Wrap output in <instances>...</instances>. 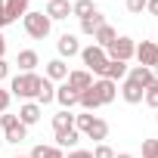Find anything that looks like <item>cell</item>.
I'll use <instances>...</instances> for the list:
<instances>
[{
	"label": "cell",
	"instance_id": "obj_1",
	"mask_svg": "<svg viewBox=\"0 0 158 158\" xmlns=\"http://www.w3.org/2000/svg\"><path fill=\"white\" fill-rule=\"evenodd\" d=\"M40 81H44L40 74H34V71H22V74H16V77H13L10 90H13V96H19V99H31V96L37 99Z\"/></svg>",
	"mask_w": 158,
	"mask_h": 158
},
{
	"label": "cell",
	"instance_id": "obj_2",
	"mask_svg": "<svg viewBox=\"0 0 158 158\" xmlns=\"http://www.w3.org/2000/svg\"><path fill=\"white\" fill-rule=\"evenodd\" d=\"M74 124H77V130H81L87 139L102 143V139L109 136V124H106L102 118H96V115H74Z\"/></svg>",
	"mask_w": 158,
	"mask_h": 158
},
{
	"label": "cell",
	"instance_id": "obj_3",
	"mask_svg": "<svg viewBox=\"0 0 158 158\" xmlns=\"http://www.w3.org/2000/svg\"><path fill=\"white\" fill-rule=\"evenodd\" d=\"M0 127H3L6 143H25L28 139V127L19 121V115H0Z\"/></svg>",
	"mask_w": 158,
	"mask_h": 158
},
{
	"label": "cell",
	"instance_id": "obj_4",
	"mask_svg": "<svg viewBox=\"0 0 158 158\" xmlns=\"http://www.w3.org/2000/svg\"><path fill=\"white\" fill-rule=\"evenodd\" d=\"M50 28H53V22H50L47 13H25V31H28L34 40H44V37L50 34Z\"/></svg>",
	"mask_w": 158,
	"mask_h": 158
},
{
	"label": "cell",
	"instance_id": "obj_5",
	"mask_svg": "<svg viewBox=\"0 0 158 158\" xmlns=\"http://www.w3.org/2000/svg\"><path fill=\"white\" fill-rule=\"evenodd\" d=\"M133 53H136V44H133L130 37H115V40L106 47V56H109V59H118V62H127Z\"/></svg>",
	"mask_w": 158,
	"mask_h": 158
},
{
	"label": "cell",
	"instance_id": "obj_6",
	"mask_svg": "<svg viewBox=\"0 0 158 158\" xmlns=\"http://www.w3.org/2000/svg\"><path fill=\"white\" fill-rule=\"evenodd\" d=\"M81 59H84V65L93 71V74H102V68H106V62H109V56H106V50L102 47H87V50H81Z\"/></svg>",
	"mask_w": 158,
	"mask_h": 158
},
{
	"label": "cell",
	"instance_id": "obj_7",
	"mask_svg": "<svg viewBox=\"0 0 158 158\" xmlns=\"http://www.w3.org/2000/svg\"><path fill=\"white\" fill-rule=\"evenodd\" d=\"M93 96H96V102L99 106H109L115 96H118V87H115V81H106V77H99V81H93Z\"/></svg>",
	"mask_w": 158,
	"mask_h": 158
},
{
	"label": "cell",
	"instance_id": "obj_8",
	"mask_svg": "<svg viewBox=\"0 0 158 158\" xmlns=\"http://www.w3.org/2000/svg\"><path fill=\"white\" fill-rule=\"evenodd\" d=\"M133 56L139 59V65H146V68H158V44L143 40V44H136V53H133Z\"/></svg>",
	"mask_w": 158,
	"mask_h": 158
},
{
	"label": "cell",
	"instance_id": "obj_9",
	"mask_svg": "<svg viewBox=\"0 0 158 158\" xmlns=\"http://www.w3.org/2000/svg\"><path fill=\"white\" fill-rule=\"evenodd\" d=\"M65 84H68L77 96H81L84 90L93 87V74H90V71H68V81H65Z\"/></svg>",
	"mask_w": 158,
	"mask_h": 158
},
{
	"label": "cell",
	"instance_id": "obj_10",
	"mask_svg": "<svg viewBox=\"0 0 158 158\" xmlns=\"http://www.w3.org/2000/svg\"><path fill=\"white\" fill-rule=\"evenodd\" d=\"M127 77H130L133 84H139V87H149V84L155 81L152 68H146V65H133V68H127Z\"/></svg>",
	"mask_w": 158,
	"mask_h": 158
},
{
	"label": "cell",
	"instance_id": "obj_11",
	"mask_svg": "<svg viewBox=\"0 0 158 158\" xmlns=\"http://www.w3.org/2000/svg\"><path fill=\"white\" fill-rule=\"evenodd\" d=\"M44 13L50 16V22H53V19H68V16H71V3H68V0H50Z\"/></svg>",
	"mask_w": 158,
	"mask_h": 158
},
{
	"label": "cell",
	"instance_id": "obj_12",
	"mask_svg": "<svg viewBox=\"0 0 158 158\" xmlns=\"http://www.w3.org/2000/svg\"><path fill=\"white\" fill-rule=\"evenodd\" d=\"M102 77H106V81H121V77H127V62L109 59L106 68H102Z\"/></svg>",
	"mask_w": 158,
	"mask_h": 158
},
{
	"label": "cell",
	"instance_id": "obj_13",
	"mask_svg": "<svg viewBox=\"0 0 158 158\" xmlns=\"http://www.w3.org/2000/svg\"><path fill=\"white\" fill-rule=\"evenodd\" d=\"M143 93H146V87H139V84H133L130 77L124 81V87H121V96H124V102H130V106H136V102H143Z\"/></svg>",
	"mask_w": 158,
	"mask_h": 158
},
{
	"label": "cell",
	"instance_id": "obj_14",
	"mask_svg": "<svg viewBox=\"0 0 158 158\" xmlns=\"http://www.w3.org/2000/svg\"><path fill=\"white\" fill-rule=\"evenodd\" d=\"M56 47H59V56H77V53H81V44H77L74 34H62L56 40Z\"/></svg>",
	"mask_w": 158,
	"mask_h": 158
},
{
	"label": "cell",
	"instance_id": "obj_15",
	"mask_svg": "<svg viewBox=\"0 0 158 158\" xmlns=\"http://www.w3.org/2000/svg\"><path fill=\"white\" fill-rule=\"evenodd\" d=\"M62 77H68V65L62 59H50L47 62V81H62Z\"/></svg>",
	"mask_w": 158,
	"mask_h": 158
},
{
	"label": "cell",
	"instance_id": "obj_16",
	"mask_svg": "<svg viewBox=\"0 0 158 158\" xmlns=\"http://www.w3.org/2000/svg\"><path fill=\"white\" fill-rule=\"evenodd\" d=\"M37 118H40V106L37 102H25L22 109H19V121L28 127V124H37Z\"/></svg>",
	"mask_w": 158,
	"mask_h": 158
},
{
	"label": "cell",
	"instance_id": "obj_17",
	"mask_svg": "<svg viewBox=\"0 0 158 158\" xmlns=\"http://www.w3.org/2000/svg\"><path fill=\"white\" fill-rule=\"evenodd\" d=\"M28 3H31V0H6V3H3V10H6L10 22H16L19 16H25V13H28Z\"/></svg>",
	"mask_w": 158,
	"mask_h": 158
},
{
	"label": "cell",
	"instance_id": "obj_18",
	"mask_svg": "<svg viewBox=\"0 0 158 158\" xmlns=\"http://www.w3.org/2000/svg\"><path fill=\"white\" fill-rule=\"evenodd\" d=\"M77 139H81V130H77V127H71V130H59L56 133V146L59 149H71V146H77Z\"/></svg>",
	"mask_w": 158,
	"mask_h": 158
},
{
	"label": "cell",
	"instance_id": "obj_19",
	"mask_svg": "<svg viewBox=\"0 0 158 158\" xmlns=\"http://www.w3.org/2000/svg\"><path fill=\"white\" fill-rule=\"evenodd\" d=\"M102 25H106V19H102L99 13H90L87 19H81V31H84V34H96Z\"/></svg>",
	"mask_w": 158,
	"mask_h": 158
},
{
	"label": "cell",
	"instance_id": "obj_20",
	"mask_svg": "<svg viewBox=\"0 0 158 158\" xmlns=\"http://www.w3.org/2000/svg\"><path fill=\"white\" fill-rule=\"evenodd\" d=\"M56 99H59V106H62V109H71V106H77V93H74L68 84H62V87L56 90Z\"/></svg>",
	"mask_w": 158,
	"mask_h": 158
},
{
	"label": "cell",
	"instance_id": "obj_21",
	"mask_svg": "<svg viewBox=\"0 0 158 158\" xmlns=\"http://www.w3.org/2000/svg\"><path fill=\"white\" fill-rule=\"evenodd\" d=\"M56 99V87H53V81H40V90H37V106H47V102H53Z\"/></svg>",
	"mask_w": 158,
	"mask_h": 158
},
{
	"label": "cell",
	"instance_id": "obj_22",
	"mask_svg": "<svg viewBox=\"0 0 158 158\" xmlns=\"http://www.w3.org/2000/svg\"><path fill=\"white\" fill-rule=\"evenodd\" d=\"M16 65H19L22 71H34V65H37V53H34V50H22V53L16 56Z\"/></svg>",
	"mask_w": 158,
	"mask_h": 158
},
{
	"label": "cell",
	"instance_id": "obj_23",
	"mask_svg": "<svg viewBox=\"0 0 158 158\" xmlns=\"http://www.w3.org/2000/svg\"><path fill=\"white\" fill-rule=\"evenodd\" d=\"M74 127V115H68V109H62L59 115H53V130H71Z\"/></svg>",
	"mask_w": 158,
	"mask_h": 158
},
{
	"label": "cell",
	"instance_id": "obj_24",
	"mask_svg": "<svg viewBox=\"0 0 158 158\" xmlns=\"http://www.w3.org/2000/svg\"><path fill=\"white\" fill-rule=\"evenodd\" d=\"M28 158H65L59 146H34Z\"/></svg>",
	"mask_w": 158,
	"mask_h": 158
},
{
	"label": "cell",
	"instance_id": "obj_25",
	"mask_svg": "<svg viewBox=\"0 0 158 158\" xmlns=\"http://www.w3.org/2000/svg\"><path fill=\"white\" fill-rule=\"evenodd\" d=\"M90 13H96L93 0H74V3H71V16H77V19H87Z\"/></svg>",
	"mask_w": 158,
	"mask_h": 158
},
{
	"label": "cell",
	"instance_id": "obj_26",
	"mask_svg": "<svg viewBox=\"0 0 158 158\" xmlns=\"http://www.w3.org/2000/svg\"><path fill=\"white\" fill-rule=\"evenodd\" d=\"M93 37H96V47H102V50H106V47H109V44H112L118 34H115V28H112V25H102V28H99Z\"/></svg>",
	"mask_w": 158,
	"mask_h": 158
},
{
	"label": "cell",
	"instance_id": "obj_27",
	"mask_svg": "<svg viewBox=\"0 0 158 158\" xmlns=\"http://www.w3.org/2000/svg\"><path fill=\"white\" fill-rule=\"evenodd\" d=\"M143 102L146 106H152V109H158V77L146 87V93H143Z\"/></svg>",
	"mask_w": 158,
	"mask_h": 158
},
{
	"label": "cell",
	"instance_id": "obj_28",
	"mask_svg": "<svg viewBox=\"0 0 158 158\" xmlns=\"http://www.w3.org/2000/svg\"><path fill=\"white\" fill-rule=\"evenodd\" d=\"M143 158H158V139H143Z\"/></svg>",
	"mask_w": 158,
	"mask_h": 158
},
{
	"label": "cell",
	"instance_id": "obj_29",
	"mask_svg": "<svg viewBox=\"0 0 158 158\" xmlns=\"http://www.w3.org/2000/svg\"><path fill=\"white\" fill-rule=\"evenodd\" d=\"M93 158H115V152H112L106 143H99V146L93 149Z\"/></svg>",
	"mask_w": 158,
	"mask_h": 158
},
{
	"label": "cell",
	"instance_id": "obj_30",
	"mask_svg": "<svg viewBox=\"0 0 158 158\" xmlns=\"http://www.w3.org/2000/svg\"><path fill=\"white\" fill-rule=\"evenodd\" d=\"M146 3H149V0H127V10H130V13H143Z\"/></svg>",
	"mask_w": 158,
	"mask_h": 158
},
{
	"label": "cell",
	"instance_id": "obj_31",
	"mask_svg": "<svg viewBox=\"0 0 158 158\" xmlns=\"http://www.w3.org/2000/svg\"><path fill=\"white\" fill-rule=\"evenodd\" d=\"M10 96H13L10 90H3V87H0V112H6V109H10Z\"/></svg>",
	"mask_w": 158,
	"mask_h": 158
},
{
	"label": "cell",
	"instance_id": "obj_32",
	"mask_svg": "<svg viewBox=\"0 0 158 158\" xmlns=\"http://www.w3.org/2000/svg\"><path fill=\"white\" fill-rule=\"evenodd\" d=\"M3 3H6V0H0V28H3V25H10V16H6V10H3Z\"/></svg>",
	"mask_w": 158,
	"mask_h": 158
},
{
	"label": "cell",
	"instance_id": "obj_33",
	"mask_svg": "<svg viewBox=\"0 0 158 158\" xmlns=\"http://www.w3.org/2000/svg\"><path fill=\"white\" fill-rule=\"evenodd\" d=\"M68 158H93V152H81L77 149V152H68Z\"/></svg>",
	"mask_w": 158,
	"mask_h": 158
},
{
	"label": "cell",
	"instance_id": "obj_34",
	"mask_svg": "<svg viewBox=\"0 0 158 158\" xmlns=\"http://www.w3.org/2000/svg\"><path fill=\"white\" fill-rule=\"evenodd\" d=\"M6 74H10V65H6V59H0V81H3Z\"/></svg>",
	"mask_w": 158,
	"mask_h": 158
},
{
	"label": "cell",
	"instance_id": "obj_35",
	"mask_svg": "<svg viewBox=\"0 0 158 158\" xmlns=\"http://www.w3.org/2000/svg\"><path fill=\"white\" fill-rule=\"evenodd\" d=\"M146 10H149L152 16H158V0H149V3H146Z\"/></svg>",
	"mask_w": 158,
	"mask_h": 158
},
{
	"label": "cell",
	"instance_id": "obj_36",
	"mask_svg": "<svg viewBox=\"0 0 158 158\" xmlns=\"http://www.w3.org/2000/svg\"><path fill=\"white\" fill-rule=\"evenodd\" d=\"M3 53H6V37L0 34V59H3Z\"/></svg>",
	"mask_w": 158,
	"mask_h": 158
},
{
	"label": "cell",
	"instance_id": "obj_37",
	"mask_svg": "<svg viewBox=\"0 0 158 158\" xmlns=\"http://www.w3.org/2000/svg\"><path fill=\"white\" fill-rule=\"evenodd\" d=\"M115 158H130V155H127V152H121V155H115Z\"/></svg>",
	"mask_w": 158,
	"mask_h": 158
},
{
	"label": "cell",
	"instance_id": "obj_38",
	"mask_svg": "<svg viewBox=\"0 0 158 158\" xmlns=\"http://www.w3.org/2000/svg\"><path fill=\"white\" fill-rule=\"evenodd\" d=\"M16 158H25V155H16Z\"/></svg>",
	"mask_w": 158,
	"mask_h": 158
},
{
	"label": "cell",
	"instance_id": "obj_39",
	"mask_svg": "<svg viewBox=\"0 0 158 158\" xmlns=\"http://www.w3.org/2000/svg\"><path fill=\"white\" fill-rule=\"evenodd\" d=\"M0 143H3V139H0Z\"/></svg>",
	"mask_w": 158,
	"mask_h": 158
}]
</instances>
